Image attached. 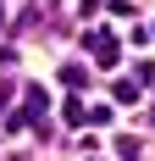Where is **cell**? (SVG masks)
Instances as JSON below:
<instances>
[{"label":"cell","instance_id":"1","mask_svg":"<svg viewBox=\"0 0 155 161\" xmlns=\"http://www.w3.org/2000/svg\"><path fill=\"white\" fill-rule=\"evenodd\" d=\"M83 45L94 50V61H100V67H116V61H122V45H116L111 33H100V28H94V33H83Z\"/></svg>","mask_w":155,"mask_h":161},{"label":"cell","instance_id":"2","mask_svg":"<svg viewBox=\"0 0 155 161\" xmlns=\"http://www.w3.org/2000/svg\"><path fill=\"white\" fill-rule=\"evenodd\" d=\"M116 156H122V161H139V156H144V145L133 139V133H122V139H116Z\"/></svg>","mask_w":155,"mask_h":161},{"label":"cell","instance_id":"3","mask_svg":"<svg viewBox=\"0 0 155 161\" xmlns=\"http://www.w3.org/2000/svg\"><path fill=\"white\" fill-rule=\"evenodd\" d=\"M61 83H67V89H83L89 72H83V67H61Z\"/></svg>","mask_w":155,"mask_h":161},{"label":"cell","instance_id":"4","mask_svg":"<svg viewBox=\"0 0 155 161\" xmlns=\"http://www.w3.org/2000/svg\"><path fill=\"white\" fill-rule=\"evenodd\" d=\"M6 100H11V83H0V106H6Z\"/></svg>","mask_w":155,"mask_h":161},{"label":"cell","instance_id":"5","mask_svg":"<svg viewBox=\"0 0 155 161\" xmlns=\"http://www.w3.org/2000/svg\"><path fill=\"white\" fill-rule=\"evenodd\" d=\"M50 6H56V0H50Z\"/></svg>","mask_w":155,"mask_h":161}]
</instances>
